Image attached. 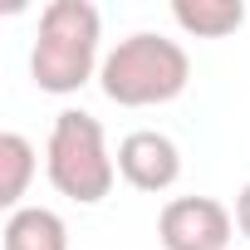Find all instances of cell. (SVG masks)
<instances>
[{
  "label": "cell",
  "mask_w": 250,
  "mask_h": 250,
  "mask_svg": "<svg viewBox=\"0 0 250 250\" xmlns=\"http://www.w3.org/2000/svg\"><path fill=\"white\" fill-rule=\"evenodd\" d=\"M98 40H103V20L98 5L88 0H49L40 10V30H35V49H30V79L40 93H79L98 69Z\"/></svg>",
  "instance_id": "6da1fadb"
},
{
  "label": "cell",
  "mask_w": 250,
  "mask_h": 250,
  "mask_svg": "<svg viewBox=\"0 0 250 250\" xmlns=\"http://www.w3.org/2000/svg\"><path fill=\"white\" fill-rule=\"evenodd\" d=\"M172 20L196 40H226L245 25V5L240 0H177Z\"/></svg>",
  "instance_id": "52a82bcc"
},
{
  "label": "cell",
  "mask_w": 250,
  "mask_h": 250,
  "mask_svg": "<svg viewBox=\"0 0 250 250\" xmlns=\"http://www.w3.org/2000/svg\"><path fill=\"white\" fill-rule=\"evenodd\" d=\"M44 172L49 187L79 206H98L113 182H118V157L108 152L103 123L83 108H64L49 128V147H44Z\"/></svg>",
  "instance_id": "3957f363"
},
{
  "label": "cell",
  "mask_w": 250,
  "mask_h": 250,
  "mask_svg": "<svg viewBox=\"0 0 250 250\" xmlns=\"http://www.w3.org/2000/svg\"><path fill=\"white\" fill-rule=\"evenodd\" d=\"M235 230L250 240V182L240 187V196H235Z\"/></svg>",
  "instance_id": "9c48e42d"
},
{
  "label": "cell",
  "mask_w": 250,
  "mask_h": 250,
  "mask_svg": "<svg viewBox=\"0 0 250 250\" xmlns=\"http://www.w3.org/2000/svg\"><path fill=\"white\" fill-rule=\"evenodd\" d=\"M235 216L216 196H172L157 216L162 250H230Z\"/></svg>",
  "instance_id": "277c9868"
},
{
  "label": "cell",
  "mask_w": 250,
  "mask_h": 250,
  "mask_svg": "<svg viewBox=\"0 0 250 250\" xmlns=\"http://www.w3.org/2000/svg\"><path fill=\"white\" fill-rule=\"evenodd\" d=\"M35 143L25 133H0V206L20 211L30 182H35Z\"/></svg>",
  "instance_id": "ba28073f"
},
{
  "label": "cell",
  "mask_w": 250,
  "mask_h": 250,
  "mask_svg": "<svg viewBox=\"0 0 250 250\" xmlns=\"http://www.w3.org/2000/svg\"><path fill=\"white\" fill-rule=\"evenodd\" d=\"M187 83H191L187 49L177 40H167V35H152V30H138L128 40H118L103 54V69H98V88L118 108L172 103V98L187 93Z\"/></svg>",
  "instance_id": "7a4b0ae2"
},
{
  "label": "cell",
  "mask_w": 250,
  "mask_h": 250,
  "mask_svg": "<svg viewBox=\"0 0 250 250\" xmlns=\"http://www.w3.org/2000/svg\"><path fill=\"white\" fill-rule=\"evenodd\" d=\"M5 250H69V226L49 206H20L5 221Z\"/></svg>",
  "instance_id": "8992f818"
},
{
  "label": "cell",
  "mask_w": 250,
  "mask_h": 250,
  "mask_svg": "<svg viewBox=\"0 0 250 250\" xmlns=\"http://www.w3.org/2000/svg\"><path fill=\"white\" fill-rule=\"evenodd\" d=\"M118 177L133 191H147V196L172 191L177 177H182V152H177V143L167 133L138 128V133H128L118 143Z\"/></svg>",
  "instance_id": "5b68a950"
}]
</instances>
